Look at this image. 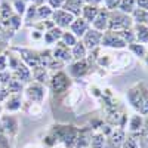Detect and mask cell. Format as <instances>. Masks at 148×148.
<instances>
[{
  "instance_id": "obj_30",
  "label": "cell",
  "mask_w": 148,
  "mask_h": 148,
  "mask_svg": "<svg viewBox=\"0 0 148 148\" xmlns=\"http://www.w3.org/2000/svg\"><path fill=\"white\" fill-rule=\"evenodd\" d=\"M62 45H65L67 47H73L74 45L77 43V37L74 36L71 31L68 33V31H64L62 33V37H61V40H59Z\"/></svg>"
},
{
  "instance_id": "obj_12",
  "label": "cell",
  "mask_w": 148,
  "mask_h": 148,
  "mask_svg": "<svg viewBox=\"0 0 148 148\" xmlns=\"http://www.w3.org/2000/svg\"><path fill=\"white\" fill-rule=\"evenodd\" d=\"M68 74L74 79H80L83 77L86 73L89 71V64L86 59H80V61H76V62H73L68 65Z\"/></svg>"
},
{
  "instance_id": "obj_34",
  "label": "cell",
  "mask_w": 148,
  "mask_h": 148,
  "mask_svg": "<svg viewBox=\"0 0 148 148\" xmlns=\"http://www.w3.org/2000/svg\"><path fill=\"white\" fill-rule=\"evenodd\" d=\"M129 47H130V51H132L135 55H136V56H139V58H145L147 51H145L144 45H139V43H130Z\"/></svg>"
},
{
  "instance_id": "obj_26",
  "label": "cell",
  "mask_w": 148,
  "mask_h": 148,
  "mask_svg": "<svg viewBox=\"0 0 148 148\" xmlns=\"http://www.w3.org/2000/svg\"><path fill=\"white\" fill-rule=\"evenodd\" d=\"M33 77H34V80L37 82V83H40V84H43V83H46L47 82V70L45 68V67H37V68H33Z\"/></svg>"
},
{
  "instance_id": "obj_14",
  "label": "cell",
  "mask_w": 148,
  "mask_h": 148,
  "mask_svg": "<svg viewBox=\"0 0 148 148\" xmlns=\"http://www.w3.org/2000/svg\"><path fill=\"white\" fill-rule=\"evenodd\" d=\"M90 27H89V22L84 21L82 16H77L76 19L73 21V24L70 25V31L76 36V37H83L84 33L88 31Z\"/></svg>"
},
{
  "instance_id": "obj_10",
  "label": "cell",
  "mask_w": 148,
  "mask_h": 148,
  "mask_svg": "<svg viewBox=\"0 0 148 148\" xmlns=\"http://www.w3.org/2000/svg\"><path fill=\"white\" fill-rule=\"evenodd\" d=\"M19 59H22L24 64L31 70L42 65V56L28 49H19Z\"/></svg>"
},
{
  "instance_id": "obj_20",
  "label": "cell",
  "mask_w": 148,
  "mask_h": 148,
  "mask_svg": "<svg viewBox=\"0 0 148 148\" xmlns=\"http://www.w3.org/2000/svg\"><path fill=\"white\" fill-rule=\"evenodd\" d=\"M98 12H99V8L98 6H90V5H84L83 6V9H82V18L84 19V21H88L89 24H92L93 22V19L96 18V15H98Z\"/></svg>"
},
{
  "instance_id": "obj_3",
  "label": "cell",
  "mask_w": 148,
  "mask_h": 148,
  "mask_svg": "<svg viewBox=\"0 0 148 148\" xmlns=\"http://www.w3.org/2000/svg\"><path fill=\"white\" fill-rule=\"evenodd\" d=\"M52 135L56 138V141H62L65 142L68 147H73L77 142V129L74 126H55V129L52 130Z\"/></svg>"
},
{
  "instance_id": "obj_6",
  "label": "cell",
  "mask_w": 148,
  "mask_h": 148,
  "mask_svg": "<svg viewBox=\"0 0 148 148\" xmlns=\"http://www.w3.org/2000/svg\"><path fill=\"white\" fill-rule=\"evenodd\" d=\"M82 43L84 45L86 51H95V49L101 45L102 40V33L98 31L95 28H89L88 31L84 33V36L82 37Z\"/></svg>"
},
{
  "instance_id": "obj_13",
  "label": "cell",
  "mask_w": 148,
  "mask_h": 148,
  "mask_svg": "<svg viewBox=\"0 0 148 148\" xmlns=\"http://www.w3.org/2000/svg\"><path fill=\"white\" fill-rule=\"evenodd\" d=\"M108 16H110V10H107L105 8L99 9L96 18L92 22V28L98 30V31H107L108 30Z\"/></svg>"
},
{
  "instance_id": "obj_25",
  "label": "cell",
  "mask_w": 148,
  "mask_h": 148,
  "mask_svg": "<svg viewBox=\"0 0 148 148\" xmlns=\"http://www.w3.org/2000/svg\"><path fill=\"white\" fill-rule=\"evenodd\" d=\"M144 127V120H142V116L139 114H135L130 117V121H129V130L132 133L135 132H141Z\"/></svg>"
},
{
  "instance_id": "obj_23",
  "label": "cell",
  "mask_w": 148,
  "mask_h": 148,
  "mask_svg": "<svg viewBox=\"0 0 148 148\" xmlns=\"http://www.w3.org/2000/svg\"><path fill=\"white\" fill-rule=\"evenodd\" d=\"M86 55H88V51H86V47L82 42H77L71 47V56L73 59L76 61H80V59H86Z\"/></svg>"
},
{
  "instance_id": "obj_39",
  "label": "cell",
  "mask_w": 148,
  "mask_h": 148,
  "mask_svg": "<svg viewBox=\"0 0 148 148\" xmlns=\"http://www.w3.org/2000/svg\"><path fill=\"white\" fill-rule=\"evenodd\" d=\"M30 37H31V40H43V33L39 30H33Z\"/></svg>"
},
{
  "instance_id": "obj_40",
  "label": "cell",
  "mask_w": 148,
  "mask_h": 148,
  "mask_svg": "<svg viewBox=\"0 0 148 148\" xmlns=\"http://www.w3.org/2000/svg\"><path fill=\"white\" fill-rule=\"evenodd\" d=\"M136 6H138V9L148 12V0H136Z\"/></svg>"
},
{
  "instance_id": "obj_45",
  "label": "cell",
  "mask_w": 148,
  "mask_h": 148,
  "mask_svg": "<svg viewBox=\"0 0 148 148\" xmlns=\"http://www.w3.org/2000/svg\"><path fill=\"white\" fill-rule=\"evenodd\" d=\"M9 2H14V0H9ZM22 2H27V0H22ZM31 2H33V0H31Z\"/></svg>"
},
{
  "instance_id": "obj_24",
  "label": "cell",
  "mask_w": 148,
  "mask_h": 148,
  "mask_svg": "<svg viewBox=\"0 0 148 148\" xmlns=\"http://www.w3.org/2000/svg\"><path fill=\"white\" fill-rule=\"evenodd\" d=\"M53 14V9L49 8L47 5H42V6H37L36 9V16L37 21H45V19H51Z\"/></svg>"
},
{
  "instance_id": "obj_9",
  "label": "cell",
  "mask_w": 148,
  "mask_h": 148,
  "mask_svg": "<svg viewBox=\"0 0 148 148\" xmlns=\"http://www.w3.org/2000/svg\"><path fill=\"white\" fill-rule=\"evenodd\" d=\"M16 130H18V120L14 116H3L0 119V132L5 136H8V138L14 136Z\"/></svg>"
},
{
  "instance_id": "obj_46",
  "label": "cell",
  "mask_w": 148,
  "mask_h": 148,
  "mask_svg": "<svg viewBox=\"0 0 148 148\" xmlns=\"http://www.w3.org/2000/svg\"><path fill=\"white\" fill-rule=\"evenodd\" d=\"M28 148H36V147H28Z\"/></svg>"
},
{
  "instance_id": "obj_2",
  "label": "cell",
  "mask_w": 148,
  "mask_h": 148,
  "mask_svg": "<svg viewBox=\"0 0 148 148\" xmlns=\"http://www.w3.org/2000/svg\"><path fill=\"white\" fill-rule=\"evenodd\" d=\"M133 25V19L130 15L123 14L120 10H111L108 16V31L120 33L125 30H130Z\"/></svg>"
},
{
  "instance_id": "obj_17",
  "label": "cell",
  "mask_w": 148,
  "mask_h": 148,
  "mask_svg": "<svg viewBox=\"0 0 148 148\" xmlns=\"http://www.w3.org/2000/svg\"><path fill=\"white\" fill-rule=\"evenodd\" d=\"M84 6V0H65L64 6L61 9H64L67 12H70V14L73 16H80L82 15V9Z\"/></svg>"
},
{
  "instance_id": "obj_11",
  "label": "cell",
  "mask_w": 148,
  "mask_h": 148,
  "mask_svg": "<svg viewBox=\"0 0 148 148\" xmlns=\"http://www.w3.org/2000/svg\"><path fill=\"white\" fill-rule=\"evenodd\" d=\"M125 139H126L125 130H123V129H116V130H113L107 136V141H105V147L104 148H121Z\"/></svg>"
},
{
  "instance_id": "obj_32",
  "label": "cell",
  "mask_w": 148,
  "mask_h": 148,
  "mask_svg": "<svg viewBox=\"0 0 148 148\" xmlns=\"http://www.w3.org/2000/svg\"><path fill=\"white\" fill-rule=\"evenodd\" d=\"M6 89H8L9 95H12V93H21V90H22V83L12 77L10 82L8 83V86H6Z\"/></svg>"
},
{
  "instance_id": "obj_22",
  "label": "cell",
  "mask_w": 148,
  "mask_h": 148,
  "mask_svg": "<svg viewBox=\"0 0 148 148\" xmlns=\"http://www.w3.org/2000/svg\"><path fill=\"white\" fill-rule=\"evenodd\" d=\"M135 40L139 43H148V27L144 24H136L135 25Z\"/></svg>"
},
{
  "instance_id": "obj_15",
  "label": "cell",
  "mask_w": 148,
  "mask_h": 148,
  "mask_svg": "<svg viewBox=\"0 0 148 148\" xmlns=\"http://www.w3.org/2000/svg\"><path fill=\"white\" fill-rule=\"evenodd\" d=\"M52 55H53L55 59L61 61V62H70V61L73 59L70 47H67L65 45H62L61 42L56 43V47H55V51L52 52Z\"/></svg>"
},
{
  "instance_id": "obj_37",
  "label": "cell",
  "mask_w": 148,
  "mask_h": 148,
  "mask_svg": "<svg viewBox=\"0 0 148 148\" xmlns=\"http://www.w3.org/2000/svg\"><path fill=\"white\" fill-rule=\"evenodd\" d=\"M28 113L31 114V117L34 116V117H39L40 114H42V107H40V104H33L31 102V107L28 108Z\"/></svg>"
},
{
  "instance_id": "obj_29",
  "label": "cell",
  "mask_w": 148,
  "mask_h": 148,
  "mask_svg": "<svg viewBox=\"0 0 148 148\" xmlns=\"http://www.w3.org/2000/svg\"><path fill=\"white\" fill-rule=\"evenodd\" d=\"M105 141H107V138L104 133H95L90 136V147L92 148H104Z\"/></svg>"
},
{
  "instance_id": "obj_21",
  "label": "cell",
  "mask_w": 148,
  "mask_h": 148,
  "mask_svg": "<svg viewBox=\"0 0 148 148\" xmlns=\"http://www.w3.org/2000/svg\"><path fill=\"white\" fill-rule=\"evenodd\" d=\"M14 15H15V12H14V8H12L10 2L9 0H2L0 2V19L6 21Z\"/></svg>"
},
{
  "instance_id": "obj_8",
  "label": "cell",
  "mask_w": 148,
  "mask_h": 148,
  "mask_svg": "<svg viewBox=\"0 0 148 148\" xmlns=\"http://www.w3.org/2000/svg\"><path fill=\"white\" fill-rule=\"evenodd\" d=\"M101 45L105 46V47H116V49H123V47H126V42L121 39V37L114 33V31H105L102 34V40H101Z\"/></svg>"
},
{
  "instance_id": "obj_27",
  "label": "cell",
  "mask_w": 148,
  "mask_h": 148,
  "mask_svg": "<svg viewBox=\"0 0 148 148\" xmlns=\"http://www.w3.org/2000/svg\"><path fill=\"white\" fill-rule=\"evenodd\" d=\"M132 19L136 21V24H144V25L148 27V12L142 10V9H135L132 12Z\"/></svg>"
},
{
  "instance_id": "obj_36",
  "label": "cell",
  "mask_w": 148,
  "mask_h": 148,
  "mask_svg": "<svg viewBox=\"0 0 148 148\" xmlns=\"http://www.w3.org/2000/svg\"><path fill=\"white\" fill-rule=\"evenodd\" d=\"M120 2L121 0H104V6H105V9L107 10H116L117 8H119V5H120Z\"/></svg>"
},
{
  "instance_id": "obj_43",
  "label": "cell",
  "mask_w": 148,
  "mask_h": 148,
  "mask_svg": "<svg viewBox=\"0 0 148 148\" xmlns=\"http://www.w3.org/2000/svg\"><path fill=\"white\" fill-rule=\"evenodd\" d=\"M33 5H36V6H42V5H47V0H33Z\"/></svg>"
},
{
  "instance_id": "obj_1",
  "label": "cell",
  "mask_w": 148,
  "mask_h": 148,
  "mask_svg": "<svg viewBox=\"0 0 148 148\" xmlns=\"http://www.w3.org/2000/svg\"><path fill=\"white\" fill-rule=\"evenodd\" d=\"M127 99L130 105L139 111L141 116L148 114V89L145 84H136L127 92Z\"/></svg>"
},
{
  "instance_id": "obj_44",
  "label": "cell",
  "mask_w": 148,
  "mask_h": 148,
  "mask_svg": "<svg viewBox=\"0 0 148 148\" xmlns=\"http://www.w3.org/2000/svg\"><path fill=\"white\" fill-rule=\"evenodd\" d=\"M145 61H147V65H148V55H145Z\"/></svg>"
},
{
  "instance_id": "obj_7",
  "label": "cell",
  "mask_w": 148,
  "mask_h": 148,
  "mask_svg": "<svg viewBox=\"0 0 148 148\" xmlns=\"http://www.w3.org/2000/svg\"><path fill=\"white\" fill-rule=\"evenodd\" d=\"M51 19L53 21L55 27L62 30V28H70V25L73 24V21L76 19V16H73L70 12H67L64 9H56V10H53Z\"/></svg>"
},
{
  "instance_id": "obj_4",
  "label": "cell",
  "mask_w": 148,
  "mask_h": 148,
  "mask_svg": "<svg viewBox=\"0 0 148 148\" xmlns=\"http://www.w3.org/2000/svg\"><path fill=\"white\" fill-rule=\"evenodd\" d=\"M49 84H51V89L55 95H61L70 89L71 86V80L68 77V74L64 73V71H58L55 73L53 76L51 77V80H49Z\"/></svg>"
},
{
  "instance_id": "obj_38",
  "label": "cell",
  "mask_w": 148,
  "mask_h": 148,
  "mask_svg": "<svg viewBox=\"0 0 148 148\" xmlns=\"http://www.w3.org/2000/svg\"><path fill=\"white\" fill-rule=\"evenodd\" d=\"M64 3H65V0H47V6L52 8L53 10L61 9V8L64 6Z\"/></svg>"
},
{
  "instance_id": "obj_19",
  "label": "cell",
  "mask_w": 148,
  "mask_h": 148,
  "mask_svg": "<svg viewBox=\"0 0 148 148\" xmlns=\"http://www.w3.org/2000/svg\"><path fill=\"white\" fill-rule=\"evenodd\" d=\"M62 30L58 28V27H53L51 28L49 31L43 33V40L46 45H53V43H58L61 40V37H62Z\"/></svg>"
},
{
  "instance_id": "obj_42",
  "label": "cell",
  "mask_w": 148,
  "mask_h": 148,
  "mask_svg": "<svg viewBox=\"0 0 148 148\" xmlns=\"http://www.w3.org/2000/svg\"><path fill=\"white\" fill-rule=\"evenodd\" d=\"M104 0H84V5H90V6H99Z\"/></svg>"
},
{
  "instance_id": "obj_16",
  "label": "cell",
  "mask_w": 148,
  "mask_h": 148,
  "mask_svg": "<svg viewBox=\"0 0 148 148\" xmlns=\"http://www.w3.org/2000/svg\"><path fill=\"white\" fill-rule=\"evenodd\" d=\"M22 107V98H21V93H12L6 98L5 101V108L9 111V113H16L19 111Z\"/></svg>"
},
{
  "instance_id": "obj_31",
  "label": "cell",
  "mask_w": 148,
  "mask_h": 148,
  "mask_svg": "<svg viewBox=\"0 0 148 148\" xmlns=\"http://www.w3.org/2000/svg\"><path fill=\"white\" fill-rule=\"evenodd\" d=\"M10 5H12V8H14L15 15H18V16L25 15V10H27L25 2H22V0H14V2H12Z\"/></svg>"
},
{
  "instance_id": "obj_18",
  "label": "cell",
  "mask_w": 148,
  "mask_h": 148,
  "mask_svg": "<svg viewBox=\"0 0 148 148\" xmlns=\"http://www.w3.org/2000/svg\"><path fill=\"white\" fill-rule=\"evenodd\" d=\"M12 77H14L15 80H18V82H30V77H31V71H30V68L25 65V64H19L15 70H14V73H12Z\"/></svg>"
},
{
  "instance_id": "obj_5",
  "label": "cell",
  "mask_w": 148,
  "mask_h": 148,
  "mask_svg": "<svg viewBox=\"0 0 148 148\" xmlns=\"http://www.w3.org/2000/svg\"><path fill=\"white\" fill-rule=\"evenodd\" d=\"M25 95H27L30 102H33V104H42L43 99H45V96H46V89H45L43 84L34 82V83H30L27 86Z\"/></svg>"
},
{
  "instance_id": "obj_28",
  "label": "cell",
  "mask_w": 148,
  "mask_h": 148,
  "mask_svg": "<svg viewBox=\"0 0 148 148\" xmlns=\"http://www.w3.org/2000/svg\"><path fill=\"white\" fill-rule=\"evenodd\" d=\"M135 8H136V0H121L119 5V10L123 12V14H127V15L132 14Z\"/></svg>"
},
{
  "instance_id": "obj_41",
  "label": "cell",
  "mask_w": 148,
  "mask_h": 148,
  "mask_svg": "<svg viewBox=\"0 0 148 148\" xmlns=\"http://www.w3.org/2000/svg\"><path fill=\"white\" fill-rule=\"evenodd\" d=\"M9 96V92L6 88H3V86H0V102L2 101H6V98Z\"/></svg>"
},
{
  "instance_id": "obj_33",
  "label": "cell",
  "mask_w": 148,
  "mask_h": 148,
  "mask_svg": "<svg viewBox=\"0 0 148 148\" xmlns=\"http://www.w3.org/2000/svg\"><path fill=\"white\" fill-rule=\"evenodd\" d=\"M36 9H37V6L33 5V3L30 6H27V10H25V22L27 24H33V25H34V21H37Z\"/></svg>"
},
{
  "instance_id": "obj_35",
  "label": "cell",
  "mask_w": 148,
  "mask_h": 148,
  "mask_svg": "<svg viewBox=\"0 0 148 148\" xmlns=\"http://www.w3.org/2000/svg\"><path fill=\"white\" fill-rule=\"evenodd\" d=\"M121 148H141V147H139V141L136 139V136L135 135H129L125 139V142H123Z\"/></svg>"
}]
</instances>
